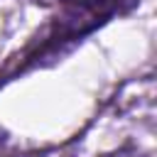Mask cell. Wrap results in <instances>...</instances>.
I'll return each mask as SVG.
<instances>
[{"mask_svg":"<svg viewBox=\"0 0 157 157\" xmlns=\"http://www.w3.org/2000/svg\"><path fill=\"white\" fill-rule=\"evenodd\" d=\"M103 157H150V155L142 152L135 142H125V145H120L118 150H113V152H108V155H103Z\"/></svg>","mask_w":157,"mask_h":157,"instance_id":"cell-2","label":"cell"},{"mask_svg":"<svg viewBox=\"0 0 157 157\" xmlns=\"http://www.w3.org/2000/svg\"><path fill=\"white\" fill-rule=\"evenodd\" d=\"M137 5L140 0H56L47 27L17 54V59H12L10 66H5L2 78L10 81L25 71L44 66L47 61H54L113 17L128 15Z\"/></svg>","mask_w":157,"mask_h":157,"instance_id":"cell-1","label":"cell"}]
</instances>
